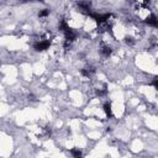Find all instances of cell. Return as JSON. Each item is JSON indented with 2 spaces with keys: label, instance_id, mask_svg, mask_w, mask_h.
Returning a JSON list of instances; mask_svg holds the SVG:
<instances>
[{
  "label": "cell",
  "instance_id": "6da1fadb",
  "mask_svg": "<svg viewBox=\"0 0 158 158\" xmlns=\"http://www.w3.org/2000/svg\"><path fill=\"white\" fill-rule=\"evenodd\" d=\"M50 46H51V41L46 38V40H40L37 43H35L33 47H35L36 51H45V50H47Z\"/></svg>",
  "mask_w": 158,
  "mask_h": 158
},
{
  "label": "cell",
  "instance_id": "52a82bcc",
  "mask_svg": "<svg viewBox=\"0 0 158 158\" xmlns=\"http://www.w3.org/2000/svg\"><path fill=\"white\" fill-rule=\"evenodd\" d=\"M70 153H72L74 157H82V152L79 151L78 148H73V149L70 151Z\"/></svg>",
  "mask_w": 158,
  "mask_h": 158
},
{
  "label": "cell",
  "instance_id": "9c48e42d",
  "mask_svg": "<svg viewBox=\"0 0 158 158\" xmlns=\"http://www.w3.org/2000/svg\"><path fill=\"white\" fill-rule=\"evenodd\" d=\"M126 43H130V45H132V43H133V40H132V37H126Z\"/></svg>",
  "mask_w": 158,
  "mask_h": 158
},
{
  "label": "cell",
  "instance_id": "3957f363",
  "mask_svg": "<svg viewBox=\"0 0 158 158\" xmlns=\"http://www.w3.org/2000/svg\"><path fill=\"white\" fill-rule=\"evenodd\" d=\"M100 52H101V54L104 56V57H109L110 54H111V47L110 46H108V45H101V47H100Z\"/></svg>",
  "mask_w": 158,
  "mask_h": 158
},
{
  "label": "cell",
  "instance_id": "5b68a950",
  "mask_svg": "<svg viewBox=\"0 0 158 158\" xmlns=\"http://www.w3.org/2000/svg\"><path fill=\"white\" fill-rule=\"evenodd\" d=\"M94 73V69L91 68V67H87V68H84V69H82V74L84 75V77H90L91 74Z\"/></svg>",
  "mask_w": 158,
  "mask_h": 158
},
{
  "label": "cell",
  "instance_id": "7a4b0ae2",
  "mask_svg": "<svg viewBox=\"0 0 158 158\" xmlns=\"http://www.w3.org/2000/svg\"><path fill=\"white\" fill-rule=\"evenodd\" d=\"M146 24H147L148 26H152V27H158V19H157L153 14H151V15L146 19Z\"/></svg>",
  "mask_w": 158,
  "mask_h": 158
},
{
  "label": "cell",
  "instance_id": "8992f818",
  "mask_svg": "<svg viewBox=\"0 0 158 158\" xmlns=\"http://www.w3.org/2000/svg\"><path fill=\"white\" fill-rule=\"evenodd\" d=\"M50 15V10H47V9H43V10H41L38 12V16L41 17V19H45V17H47Z\"/></svg>",
  "mask_w": 158,
  "mask_h": 158
},
{
  "label": "cell",
  "instance_id": "ba28073f",
  "mask_svg": "<svg viewBox=\"0 0 158 158\" xmlns=\"http://www.w3.org/2000/svg\"><path fill=\"white\" fill-rule=\"evenodd\" d=\"M152 84H153V87L158 90V78H156V79H153V82H152Z\"/></svg>",
  "mask_w": 158,
  "mask_h": 158
},
{
  "label": "cell",
  "instance_id": "277c9868",
  "mask_svg": "<svg viewBox=\"0 0 158 158\" xmlns=\"http://www.w3.org/2000/svg\"><path fill=\"white\" fill-rule=\"evenodd\" d=\"M104 112L108 117H111L112 116V110H111V104L110 103H105L104 104Z\"/></svg>",
  "mask_w": 158,
  "mask_h": 158
}]
</instances>
